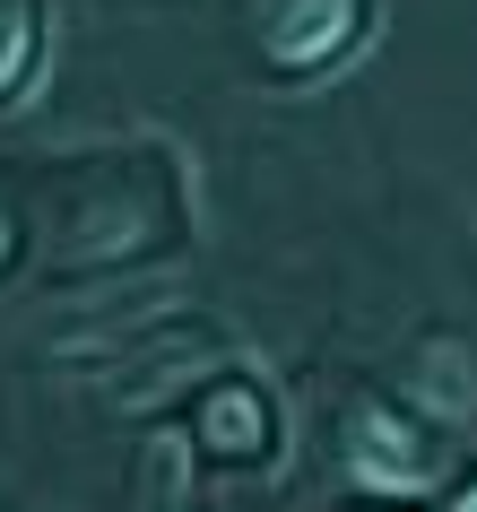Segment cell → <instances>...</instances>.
<instances>
[{
    "mask_svg": "<svg viewBox=\"0 0 477 512\" xmlns=\"http://www.w3.org/2000/svg\"><path fill=\"white\" fill-rule=\"evenodd\" d=\"M243 27L269 70H321L356 53V35L373 27V0H243Z\"/></svg>",
    "mask_w": 477,
    "mask_h": 512,
    "instance_id": "obj_1",
    "label": "cell"
},
{
    "mask_svg": "<svg viewBox=\"0 0 477 512\" xmlns=\"http://www.w3.org/2000/svg\"><path fill=\"white\" fill-rule=\"evenodd\" d=\"M347 460H356V478L382 486V495H417L425 478H434V434L408 426V417H391V408H356V426H347Z\"/></svg>",
    "mask_w": 477,
    "mask_h": 512,
    "instance_id": "obj_2",
    "label": "cell"
},
{
    "mask_svg": "<svg viewBox=\"0 0 477 512\" xmlns=\"http://www.w3.org/2000/svg\"><path fill=\"white\" fill-rule=\"evenodd\" d=\"M469 356L477 348H460V339H425V348H417L408 374H417V391L434 400V417H469V408H477V365H469Z\"/></svg>",
    "mask_w": 477,
    "mask_h": 512,
    "instance_id": "obj_3",
    "label": "cell"
},
{
    "mask_svg": "<svg viewBox=\"0 0 477 512\" xmlns=\"http://www.w3.org/2000/svg\"><path fill=\"white\" fill-rule=\"evenodd\" d=\"M261 434H269V417H261L252 391H226V400L209 408V443L217 452H261Z\"/></svg>",
    "mask_w": 477,
    "mask_h": 512,
    "instance_id": "obj_4",
    "label": "cell"
},
{
    "mask_svg": "<svg viewBox=\"0 0 477 512\" xmlns=\"http://www.w3.org/2000/svg\"><path fill=\"white\" fill-rule=\"evenodd\" d=\"M18 61H27V9H0V87L18 79Z\"/></svg>",
    "mask_w": 477,
    "mask_h": 512,
    "instance_id": "obj_5",
    "label": "cell"
},
{
    "mask_svg": "<svg viewBox=\"0 0 477 512\" xmlns=\"http://www.w3.org/2000/svg\"><path fill=\"white\" fill-rule=\"evenodd\" d=\"M451 512H477V486H469V495H460V504H451Z\"/></svg>",
    "mask_w": 477,
    "mask_h": 512,
    "instance_id": "obj_6",
    "label": "cell"
},
{
    "mask_svg": "<svg viewBox=\"0 0 477 512\" xmlns=\"http://www.w3.org/2000/svg\"><path fill=\"white\" fill-rule=\"evenodd\" d=\"M0 252H9V226H0Z\"/></svg>",
    "mask_w": 477,
    "mask_h": 512,
    "instance_id": "obj_7",
    "label": "cell"
}]
</instances>
